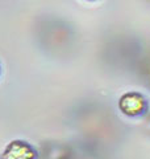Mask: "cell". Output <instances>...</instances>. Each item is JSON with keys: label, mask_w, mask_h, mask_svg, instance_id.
Masks as SVG:
<instances>
[{"label": "cell", "mask_w": 150, "mask_h": 159, "mask_svg": "<svg viewBox=\"0 0 150 159\" xmlns=\"http://www.w3.org/2000/svg\"><path fill=\"white\" fill-rule=\"evenodd\" d=\"M119 109L123 114L128 117H136L145 111L146 109V101L142 94L136 92H129L121 96L119 101Z\"/></svg>", "instance_id": "obj_1"}, {"label": "cell", "mask_w": 150, "mask_h": 159, "mask_svg": "<svg viewBox=\"0 0 150 159\" xmlns=\"http://www.w3.org/2000/svg\"><path fill=\"white\" fill-rule=\"evenodd\" d=\"M36 157L37 152L34 151V148L24 141H12L2 155V158L8 159H32Z\"/></svg>", "instance_id": "obj_2"}]
</instances>
